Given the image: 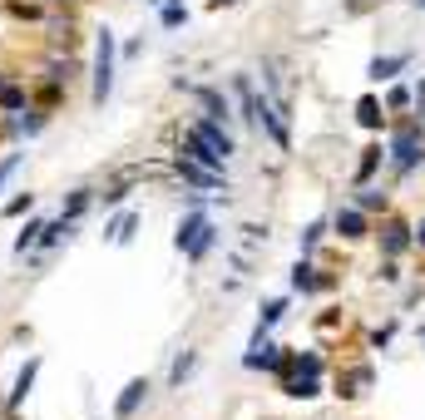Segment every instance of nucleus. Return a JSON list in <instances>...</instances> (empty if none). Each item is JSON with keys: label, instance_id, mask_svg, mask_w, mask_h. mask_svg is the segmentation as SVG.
Wrapping results in <instances>:
<instances>
[{"label": "nucleus", "instance_id": "nucleus-1", "mask_svg": "<svg viewBox=\"0 0 425 420\" xmlns=\"http://www.w3.org/2000/svg\"><path fill=\"white\" fill-rule=\"evenodd\" d=\"M173 242H178V252H183V257H193V262H198V257H208V252H212L217 232H212L208 217L193 208L188 217H183V222H178V237H173Z\"/></svg>", "mask_w": 425, "mask_h": 420}, {"label": "nucleus", "instance_id": "nucleus-2", "mask_svg": "<svg viewBox=\"0 0 425 420\" xmlns=\"http://www.w3.org/2000/svg\"><path fill=\"white\" fill-rule=\"evenodd\" d=\"M114 95V35L99 30V55H95V104Z\"/></svg>", "mask_w": 425, "mask_h": 420}, {"label": "nucleus", "instance_id": "nucleus-3", "mask_svg": "<svg viewBox=\"0 0 425 420\" xmlns=\"http://www.w3.org/2000/svg\"><path fill=\"white\" fill-rule=\"evenodd\" d=\"M247 119H257V124L272 134V144H277V149H287V144H292V134H287V119H282V109L272 104V99H257V95H252V114H247Z\"/></svg>", "mask_w": 425, "mask_h": 420}, {"label": "nucleus", "instance_id": "nucleus-4", "mask_svg": "<svg viewBox=\"0 0 425 420\" xmlns=\"http://www.w3.org/2000/svg\"><path fill=\"white\" fill-rule=\"evenodd\" d=\"M391 158H396V168H401V173H411V168L425 158L421 134H416V129H401V134H396V144H391Z\"/></svg>", "mask_w": 425, "mask_h": 420}, {"label": "nucleus", "instance_id": "nucleus-5", "mask_svg": "<svg viewBox=\"0 0 425 420\" xmlns=\"http://www.w3.org/2000/svg\"><path fill=\"white\" fill-rule=\"evenodd\" d=\"M188 134H193L198 144H208V149L217 154V158H227V154H232V139L222 134V124H217V119H198V124H193Z\"/></svg>", "mask_w": 425, "mask_h": 420}, {"label": "nucleus", "instance_id": "nucleus-6", "mask_svg": "<svg viewBox=\"0 0 425 420\" xmlns=\"http://www.w3.org/2000/svg\"><path fill=\"white\" fill-rule=\"evenodd\" d=\"M144 396H149V381H144V376H139V381H129V386H124V396L114 401V420H134V411L144 406Z\"/></svg>", "mask_w": 425, "mask_h": 420}, {"label": "nucleus", "instance_id": "nucleus-7", "mask_svg": "<svg viewBox=\"0 0 425 420\" xmlns=\"http://www.w3.org/2000/svg\"><path fill=\"white\" fill-rule=\"evenodd\" d=\"M178 173H183L188 183H198V188H222V173H217V168H203V163H193V158H178Z\"/></svg>", "mask_w": 425, "mask_h": 420}, {"label": "nucleus", "instance_id": "nucleus-8", "mask_svg": "<svg viewBox=\"0 0 425 420\" xmlns=\"http://www.w3.org/2000/svg\"><path fill=\"white\" fill-rule=\"evenodd\" d=\"M406 242H411V227H406V222H396V217H391V222H386V227H381V247H386V252H391V257H396V252H406Z\"/></svg>", "mask_w": 425, "mask_h": 420}, {"label": "nucleus", "instance_id": "nucleus-9", "mask_svg": "<svg viewBox=\"0 0 425 420\" xmlns=\"http://www.w3.org/2000/svg\"><path fill=\"white\" fill-rule=\"evenodd\" d=\"M35 376H40V356H30V361H25V371L15 376V391H10V411H15V406H20V401L30 396V386H35Z\"/></svg>", "mask_w": 425, "mask_h": 420}, {"label": "nucleus", "instance_id": "nucleus-10", "mask_svg": "<svg viewBox=\"0 0 425 420\" xmlns=\"http://www.w3.org/2000/svg\"><path fill=\"white\" fill-rule=\"evenodd\" d=\"M331 222H336V232H341V237H366V217H361L356 208H341Z\"/></svg>", "mask_w": 425, "mask_h": 420}, {"label": "nucleus", "instance_id": "nucleus-11", "mask_svg": "<svg viewBox=\"0 0 425 420\" xmlns=\"http://www.w3.org/2000/svg\"><path fill=\"white\" fill-rule=\"evenodd\" d=\"M287 396H297V401H312V396H321L317 376H307V371H297V376L287 381Z\"/></svg>", "mask_w": 425, "mask_h": 420}, {"label": "nucleus", "instance_id": "nucleus-12", "mask_svg": "<svg viewBox=\"0 0 425 420\" xmlns=\"http://www.w3.org/2000/svg\"><path fill=\"white\" fill-rule=\"evenodd\" d=\"M134 227H139V212H119V217L109 222V237H114V242H129Z\"/></svg>", "mask_w": 425, "mask_h": 420}, {"label": "nucleus", "instance_id": "nucleus-13", "mask_svg": "<svg viewBox=\"0 0 425 420\" xmlns=\"http://www.w3.org/2000/svg\"><path fill=\"white\" fill-rule=\"evenodd\" d=\"M292 287H297V292H317V287H326V282H321L307 262H297V267H292Z\"/></svg>", "mask_w": 425, "mask_h": 420}, {"label": "nucleus", "instance_id": "nucleus-14", "mask_svg": "<svg viewBox=\"0 0 425 420\" xmlns=\"http://www.w3.org/2000/svg\"><path fill=\"white\" fill-rule=\"evenodd\" d=\"M406 60H411V55H386V60H376V65H371V80H391L396 70H406Z\"/></svg>", "mask_w": 425, "mask_h": 420}, {"label": "nucleus", "instance_id": "nucleus-15", "mask_svg": "<svg viewBox=\"0 0 425 420\" xmlns=\"http://www.w3.org/2000/svg\"><path fill=\"white\" fill-rule=\"evenodd\" d=\"M371 386V366H356L351 376H346V386H341V396H361Z\"/></svg>", "mask_w": 425, "mask_h": 420}, {"label": "nucleus", "instance_id": "nucleus-16", "mask_svg": "<svg viewBox=\"0 0 425 420\" xmlns=\"http://www.w3.org/2000/svg\"><path fill=\"white\" fill-rule=\"evenodd\" d=\"M198 99H203V109H208V119H227V99H222L217 90H198Z\"/></svg>", "mask_w": 425, "mask_h": 420}, {"label": "nucleus", "instance_id": "nucleus-17", "mask_svg": "<svg viewBox=\"0 0 425 420\" xmlns=\"http://www.w3.org/2000/svg\"><path fill=\"white\" fill-rule=\"evenodd\" d=\"M158 5H163V25H168V30H178V25L188 20V10H183L178 0H158Z\"/></svg>", "mask_w": 425, "mask_h": 420}, {"label": "nucleus", "instance_id": "nucleus-18", "mask_svg": "<svg viewBox=\"0 0 425 420\" xmlns=\"http://www.w3.org/2000/svg\"><path fill=\"white\" fill-rule=\"evenodd\" d=\"M356 119H361L366 129H376V124H381V104H376V99H361V104H356Z\"/></svg>", "mask_w": 425, "mask_h": 420}, {"label": "nucleus", "instance_id": "nucleus-19", "mask_svg": "<svg viewBox=\"0 0 425 420\" xmlns=\"http://www.w3.org/2000/svg\"><path fill=\"white\" fill-rule=\"evenodd\" d=\"M282 312H287L282 302H267V307H262V326H257V331H267V326H277V321H282Z\"/></svg>", "mask_w": 425, "mask_h": 420}, {"label": "nucleus", "instance_id": "nucleus-20", "mask_svg": "<svg viewBox=\"0 0 425 420\" xmlns=\"http://www.w3.org/2000/svg\"><path fill=\"white\" fill-rule=\"evenodd\" d=\"M20 104H25V95L15 85H0V109H20Z\"/></svg>", "mask_w": 425, "mask_h": 420}, {"label": "nucleus", "instance_id": "nucleus-21", "mask_svg": "<svg viewBox=\"0 0 425 420\" xmlns=\"http://www.w3.org/2000/svg\"><path fill=\"white\" fill-rule=\"evenodd\" d=\"M376 158H381V149H366V158H361V168H356V178H361V183L371 178V168H376Z\"/></svg>", "mask_w": 425, "mask_h": 420}, {"label": "nucleus", "instance_id": "nucleus-22", "mask_svg": "<svg viewBox=\"0 0 425 420\" xmlns=\"http://www.w3.org/2000/svg\"><path fill=\"white\" fill-rule=\"evenodd\" d=\"M321 232H326V227H321V222H312V227H307V232H302V252H312V247H317V242H321Z\"/></svg>", "mask_w": 425, "mask_h": 420}, {"label": "nucleus", "instance_id": "nucleus-23", "mask_svg": "<svg viewBox=\"0 0 425 420\" xmlns=\"http://www.w3.org/2000/svg\"><path fill=\"white\" fill-rule=\"evenodd\" d=\"M90 208V193H75V198H70V212H65V217H70V222H75V217H80V212Z\"/></svg>", "mask_w": 425, "mask_h": 420}, {"label": "nucleus", "instance_id": "nucleus-24", "mask_svg": "<svg viewBox=\"0 0 425 420\" xmlns=\"http://www.w3.org/2000/svg\"><path fill=\"white\" fill-rule=\"evenodd\" d=\"M20 212H30V193H25V198H10V203H5V217H20Z\"/></svg>", "mask_w": 425, "mask_h": 420}, {"label": "nucleus", "instance_id": "nucleus-25", "mask_svg": "<svg viewBox=\"0 0 425 420\" xmlns=\"http://www.w3.org/2000/svg\"><path fill=\"white\" fill-rule=\"evenodd\" d=\"M15 168H20V154H10V158H5V163H0V188H5V183H10V173H15Z\"/></svg>", "mask_w": 425, "mask_h": 420}, {"label": "nucleus", "instance_id": "nucleus-26", "mask_svg": "<svg viewBox=\"0 0 425 420\" xmlns=\"http://www.w3.org/2000/svg\"><path fill=\"white\" fill-rule=\"evenodd\" d=\"M188 371H193V356H178V366H173V386H178Z\"/></svg>", "mask_w": 425, "mask_h": 420}, {"label": "nucleus", "instance_id": "nucleus-27", "mask_svg": "<svg viewBox=\"0 0 425 420\" xmlns=\"http://www.w3.org/2000/svg\"><path fill=\"white\" fill-rule=\"evenodd\" d=\"M416 242H421V247H425V222H421V227H416Z\"/></svg>", "mask_w": 425, "mask_h": 420}, {"label": "nucleus", "instance_id": "nucleus-28", "mask_svg": "<svg viewBox=\"0 0 425 420\" xmlns=\"http://www.w3.org/2000/svg\"><path fill=\"white\" fill-rule=\"evenodd\" d=\"M217 5H227V0H217Z\"/></svg>", "mask_w": 425, "mask_h": 420}, {"label": "nucleus", "instance_id": "nucleus-29", "mask_svg": "<svg viewBox=\"0 0 425 420\" xmlns=\"http://www.w3.org/2000/svg\"><path fill=\"white\" fill-rule=\"evenodd\" d=\"M421 5H425V0H421Z\"/></svg>", "mask_w": 425, "mask_h": 420}]
</instances>
